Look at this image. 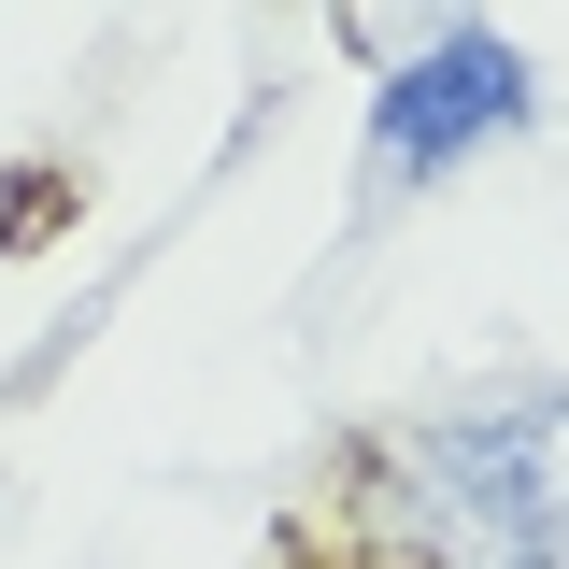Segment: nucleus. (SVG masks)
<instances>
[{
  "instance_id": "obj_2",
  "label": "nucleus",
  "mask_w": 569,
  "mask_h": 569,
  "mask_svg": "<svg viewBox=\"0 0 569 569\" xmlns=\"http://www.w3.org/2000/svg\"><path fill=\"white\" fill-rule=\"evenodd\" d=\"M541 114V71L512 29H441L370 86V186H441L456 157H485Z\"/></svg>"
},
{
  "instance_id": "obj_1",
  "label": "nucleus",
  "mask_w": 569,
  "mask_h": 569,
  "mask_svg": "<svg viewBox=\"0 0 569 569\" xmlns=\"http://www.w3.org/2000/svg\"><path fill=\"white\" fill-rule=\"evenodd\" d=\"M385 527L441 569H569V385L441 413L385 456Z\"/></svg>"
}]
</instances>
